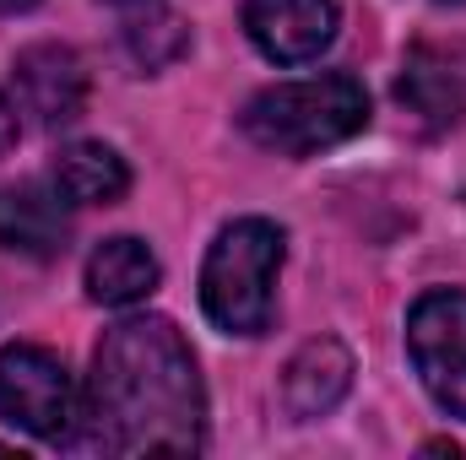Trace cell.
Masks as SVG:
<instances>
[{
	"mask_svg": "<svg viewBox=\"0 0 466 460\" xmlns=\"http://www.w3.org/2000/svg\"><path fill=\"white\" fill-rule=\"evenodd\" d=\"M87 439L104 455H196L207 439V390L196 352L163 315H130L93 352L82 401Z\"/></svg>",
	"mask_w": 466,
	"mask_h": 460,
	"instance_id": "1",
	"label": "cell"
},
{
	"mask_svg": "<svg viewBox=\"0 0 466 460\" xmlns=\"http://www.w3.org/2000/svg\"><path fill=\"white\" fill-rule=\"evenodd\" d=\"M369 125V93L348 71L277 82L244 104V135L282 157H315Z\"/></svg>",
	"mask_w": 466,
	"mask_h": 460,
	"instance_id": "2",
	"label": "cell"
},
{
	"mask_svg": "<svg viewBox=\"0 0 466 460\" xmlns=\"http://www.w3.org/2000/svg\"><path fill=\"white\" fill-rule=\"evenodd\" d=\"M282 271V228L266 217H238L218 233L201 265V309L228 336H260L271 325Z\"/></svg>",
	"mask_w": 466,
	"mask_h": 460,
	"instance_id": "3",
	"label": "cell"
},
{
	"mask_svg": "<svg viewBox=\"0 0 466 460\" xmlns=\"http://www.w3.org/2000/svg\"><path fill=\"white\" fill-rule=\"evenodd\" d=\"M0 417L33 439L49 445H71L82 428V395L76 379L66 374V363L55 352L33 342L0 346Z\"/></svg>",
	"mask_w": 466,
	"mask_h": 460,
	"instance_id": "4",
	"label": "cell"
},
{
	"mask_svg": "<svg viewBox=\"0 0 466 460\" xmlns=\"http://www.w3.org/2000/svg\"><path fill=\"white\" fill-rule=\"evenodd\" d=\"M407 352L434 406L466 423V293L456 287L423 293L407 315Z\"/></svg>",
	"mask_w": 466,
	"mask_h": 460,
	"instance_id": "5",
	"label": "cell"
},
{
	"mask_svg": "<svg viewBox=\"0 0 466 460\" xmlns=\"http://www.w3.org/2000/svg\"><path fill=\"white\" fill-rule=\"evenodd\" d=\"M11 98H16L22 115L33 125H44V130L82 119V109H87V71H82L76 49H66V44L22 49L16 65H11Z\"/></svg>",
	"mask_w": 466,
	"mask_h": 460,
	"instance_id": "6",
	"label": "cell"
},
{
	"mask_svg": "<svg viewBox=\"0 0 466 460\" xmlns=\"http://www.w3.org/2000/svg\"><path fill=\"white\" fill-rule=\"evenodd\" d=\"M337 0H244V27L255 49L277 65H304L337 38Z\"/></svg>",
	"mask_w": 466,
	"mask_h": 460,
	"instance_id": "7",
	"label": "cell"
},
{
	"mask_svg": "<svg viewBox=\"0 0 466 460\" xmlns=\"http://www.w3.org/2000/svg\"><path fill=\"white\" fill-rule=\"evenodd\" d=\"M352 385V352L337 336H315L293 352V363L282 368V401L299 423L326 417Z\"/></svg>",
	"mask_w": 466,
	"mask_h": 460,
	"instance_id": "8",
	"label": "cell"
},
{
	"mask_svg": "<svg viewBox=\"0 0 466 460\" xmlns=\"http://www.w3.org/2000/svg\"><path fill=\"white\" fill-rule=\"evenodd\" d=\"M66 238H71V223H66L60 190H44V185H5L0 190V244L5 249L49 260L66 249Z\"/></svg>",
	"mask_w": 466,
	"mask_h": 460,
	"instance_id": "9",
	"label": "cell"
},
{
	"mask_svg": "<svg viewBox=\"0 0 466 460\" xmlns=\"http://www.w3.org/2000/svg\"><path fill=\"white\" fill-rule=\"evenodd\" d=\"M49 185L60 190L66 206H115L130 190V168L104 141H71L49 163Z\"/></svg>",
	"mask_w": 466,
	"mask_h": 460,
	"instance_id": "10",
	"label": "cell"
},
{
	"mask_svg": "<svg viewBox=\"0 0 466 460\" xmlns=\"http://www.w3.org/2000/svg\"><path fill=\"white\" fill-rule=\"evenodd\" d=\"M157 282H163V265H157V255L141 238H104L87 255V298L104 304V309L141 304Z\"/></svg>",
	"mask_w": 466,
	"mask_h": 460,
	"instance_id": "11",
	"label": "cell"
},
{
	"mask_svg": "<svg viewBox=\"0 0 466 460\" xmlns=\"http://www.w3.org/2000/svg\"><path fill=\"white\" fill-rule=\"evenodd\" d=\"M396 98L407 115H418L429 130H451L466 119V76L440 60L434 49H412L407 55V71L396 76Z\"/></svg>",
	"mask_w": 466,
	"mask_h": 460,
	"instance_id": "12",
	"label": "cell"
},
{
	"mask_svg": "<svg viewBox=\"0 0 466 460\" xmlns=\"http://www.w3.org/2000/svg\"><path fill=\"white\" fill-rule=\"evenodd\" d=\"M125 44H130V55L152 71V65H168V60L185 49V27H179L174 16H157V11L147 5V16H130Z\"/></svg>",
	"mask_w": 466,
	"mask_h": 460,
	"instance_id": "13",
	"label": "cell"
},
{
	"mask_svg": "<svg viewBox=\"0 0 466 460\" xmlns=\"http://www.w3.org/2000/svg\"><path fill=\"white\" fill-rule=\"evenodd\" d=\"M16 135H22V109H16L11 93H0V152H11Z\"/></svg>",
	"mask_w": 466,
	"mask_h": 460,
	"instance_id": "14",
	"label": "cell"
},
{
	"mask_svg": "<svg viewBox=\"0 0 466 460\" xmlns=\"http://www.w3.org/2000/svg\"><path fill=\"white\" fill-rule=\"evenodd\" d=\"M423 450H429V455H456V445H451V439H429Z\"/></svg>",
	"mask_w": 466,
	"mask_h": 460,
	"instance_id": "15",
	"label": "cell"
},
{
	"mask_svg": "<svg viewBox=\"0 0 466 460\" xmlns=\"http://www.w3.org/2000/svg\"><path fill=\"white\" fill-rule=\"evenodd\" d=\"M27 5H38V0H0V11H27Z\"/></svg>",
	"mask_w": 466,
	"mask_h": 460,
	"instance_id": "16",
	"label": "cell"
},
{
	"mask_svg": "<svg viewBox=\"0 0 466 460\" xmlns=\"http://www.w3.org/2000/svg\"><path fill=\"white\" fill-rule=\"evenodd\" d=\"M109 5H130V11H141V5H157V0H109Z\"/></svg>",
	"mask_w": 466,
	"mask_h": 460,
	"instance_id": "17",
	"label": "cell"
}]
</instances>
